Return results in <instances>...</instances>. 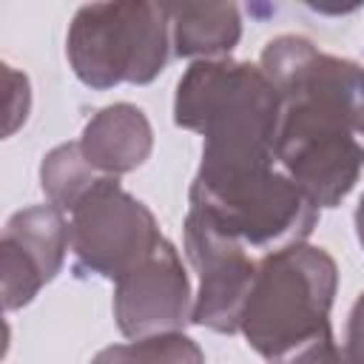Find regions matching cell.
I'll return each mask as SVG.
<instances>
[{"instance_id": "6da1fadb", "label": "cell", "mask_w": 364, "mask_h": 364, "mask_svg": "<svg viewBox=\"0 0 364 364\" xmlns=\"http://www.w3.org/2000/svg\"><path fill=\"white\" fill-rule=\"evenodd\" d=\"M173 122L205 136L199 171L276 165L282 97L262 65L230 57L193 60L176 82Z\"/></svg>"}, {"instance_id": "7a4b0ae2", "label": "cell", "mask_w": 364, "mask_h": 364, "mask_svg": "<svg viewBox=\"0 0 364 364\" xmlns=\"http://www.w3.org/2000/svg\"><path fill=\"white\" fill-rule=\"evenodd\" d=\"M338 287L336 259L316 245L273 247L259 264L239 333L267 361H336L330 310Z\"/></svg>"}, {"instance_id": "3957f363", "label": "cell", "mask_w": 364, "mask_h": 364, "mask_svg": "<svg viewBox=\"0 0 364 364\" xmlns=\"http://www.w3.org/2000/svg\"><path fill=\"white\" fill-rule=\"evenodd\" d=\"M173 54L171 28L156 0H97L82 6L65 34L77 80L94 91L154 82Z\"/></svg>"}, {"instance_id": "277c9868", "label": "cell", "mask_w": 364, "mask_h": 364, "mask_svg": "<svg viewBox=\"0 0 364 364\" xmlns=\"http://www.w3.org/2000/svg\"><path fill=\"white\" fill-rule=\"evenodd\" d=\"M188 205L250 247L304 242L318 225V208L276 165L225 173L196 171Z\"/></svg>"}, {"instance_id": "5b68a950", "label": "cell", "mask_w": 364, "mask_h": 364, "mask_svg": "<svg viewBox=\"0 0 364 364\" xmlns=\"http://www.w3.org/2000/svg\"><path fill=\"white\" fill-rule=\"evenodd\" d=\"M347 117L313 94H284L276 136L279 168L324 210L341 205L364 171V145Z\"/></svg>"}, {"instance_id": "8992f818", "label": "cell", "mask_w": 364, "mask_h": 364, "mask_svg": "<svg viewBox=\"0 0 364 364\" xmlns=\"http://www.w3.org/2000/svg\"><path fill=\"white\" fill-rule=\"evenodd\" d=\"M68 216L77 276L117 282L162 242L156 216L117 176H100Z\"/></svg>"}, {"instance_id": "52a82bcc", "label": "cell", "mask_w": 364, "mask_h": 364, "mask_svg": "<svg viewBox=\"0 0 364 364\" xmlns=\"http://www.w3.org/2000/svg\"><path fill=\"white\" fill-rule=\"evenodd\" d=\"M185 253L199 279L191 324L228 336L239 333L242 310L256 276V262L245 253V242L219 230L196 208H188Z\"/></svg>"}, {"instance_id": "ba28073f", "label": "cell", "mask_w": 364, "mask_h": 364, "mask_svg": "<svg viewBox=\"0 0 364 364\" xmlns=\"http://www.w3.org/2000/svg\"><path fill=\"white\" fill-rule=\"evenodd\" d=\"M193 316L191 279L176 247L162 242L114 287V318L125 338L182 330Z\"/></svg>"}, {"instance_id": "9c48e42d", "label": "cell", "mask_w": 364, "mask_h": 364, "mask_svg": "<svg viewBox=\"0 0 364 364\" xmlns=\"http://www.w3.org/2000/svg\"><path fill=\"white\" fill-rule=\"evenodd\" d=\"M259 65L279 97L313 94L338 108L364 136V68L358 63L327 54L301 34H279L262 48Z\"/></svg>"}, {"instance_id": "30bf717a", "label": "cell", "mask_w": 364, "mask_h": 364, "mask_svg": "<svg viewBox=\"0 0 364 364\" xmlns=\"http://www.w3.org/2000/svg\"><path fill=\"white\" fill-rule=\"evenodd\" d=\"M71 250L68 222L57 205L17 210L0 239V293L6 313L26 307L63 270Z\"/></svg>"}, {"instance_id": "8fae6325", "label": "cell", "mask_w": 364, "mask_h": 364, "mask_svg": "<svg viewBox=\"0 0 364 364\" xmlns=\"http://www.w3.org/2000/svg\"><path fill=\"white\" fill-rule=\"evenodd\" d=\"M80 148L100 173L122 176L145 165L154 151V131L139 105L114 102L85 122Z\"/></svg>"}, {"instance_id": "7c38bea8", "label": "cell", "mask_w": 364, "mask_h": 364, "mask_svg": "<svg viewBox=\"0 0 364 364\" xmlns=\"http://www.w3.org/2000/svg\"><path fill=\"white\" fill-rule=\"evenodd\" d=\"M156 6L168 20L176 57H228L242 40V14L236 0H156Z\"/></svg>"}, {"instance_id": "4fadbf2b", "label": "cell", "mask_w": 364, "mask_h": 364, "mask_svg": "<svg viewBox=\"0 0 364 364\" xmlns=\"http://www.w3.org/2000/svg\"><path fill=\"white\" fill-rule=\"evenodd\" d=\"M100 173L82 154L80 142H63L51 148L43 156L40 165V185L51 205H57L63 213H71L80 199L100 182Z\"/></svg>"}, {"instance_id": "5bb4252c", "label": "cell", "mask_w": 364, "mask_h": 364, "mask_svg": "<svg viewBox=\"0 0 364 364\" xmlns=\"http://www.w3.org/2000/svg\"><path fill=\"white\" fill-rule=\"evenodd\" d=\"M100 361H205V353L196 347L191 336L182 330H168V333H154L142 338H128L119 347H108L97 353Z\"/></svg>"}, {"instance_id": "9a60e30c", "label": "cell", "mask_w": 364, "mask_h": 364, "mask_svg": "<svg viewBox=\"0 0 364 364\" xmlns=\"http://www.w3.org/2000/svg\"><path fill=\"white\" fill-rule=\"evenodd\" d=\"M3 77H6V125H3V134L11 136L28 119L31 85H28V77L11 65H3Z\"/></svg>"}, {"instance_id": "2e32d148", "label": "cell", "mask_w": 364, "mask_h": 364, "mask_svg": "<svg viewBox=\"0 0 364 364\" xmlns=\"http://www.w3.org/2000/svg\"><path fill=\"white\" fill-rule=\"evenodd\" d=\"M344 358H364V293H358L355 304L347 316L344 330Z\"/></svg>"}, {"instance_id": "e0dca14e", "label": "cell", "mask_w": 364, "mask_h": 364, "mask_svg": "<svg viewBox=\"0 0 364 364\" xmlns=\"http://www.w3.org/2000/svg\"><path fill=\"white\" fill-rule=\"evenodd\" d=\"M304 9L324 14V17H344L358 9H364V0H299Z\"/></svg>"}, {"instance_id": "ac0fdd59", "label": "cell", "mask_w": 364, "mask_h": 364, "mask_svg": "<svg viewBox=\"0 0 364 364\" xmlns=\"http://www.w3.org/2000/svg\"><path fill=\"white\" fill-rule=\"evenodd\" d=\"M353 222H355V236H358V245L364 247V196H361V199H358V205H355Z\"/></svg>"}]
</instances>
